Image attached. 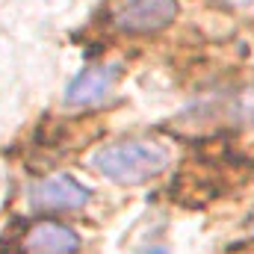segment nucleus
Returning a JSON list of instances; mask_svg holds the SVG:
<instances>
[{
  "instance_id": "7",
  "label": "nucleus",
  "mask_w": 254,
  "mask_h": 254,
  "mask_svg": "<svg viewBox=\"0 0 254 254\" xmlns=\"http://www.w3.org/2000/svg\"><path fill=\"white\" fill-rule=\"evenodd\" d=\"M252 222H254V216H252Z\"/></svg>"
},
{
  "instance_id": "4",
  "label": "nucleus",
  "mask_w": 254,
  "mask_h": 254,
  "mask_svg": "<svg viewBox=\"0 0 254 254\" xmlns=\"http://www.w3.org/2000/svg\"><path fill=\"white\" fill-rule=\"evenodd\" d=\"M30 207L33 210H80L86 207L89 201V190L74 181L71 175H51V178H42L30 187Z\"/></svg>"
},
{
  "instance_id": "5",
  "label": "nucleus",
  "mask_w": 254,
  "mask_h": 254,
  "mask_svg": "<svg viewBox=\"0 0 254 254\" xmlns=\"http://www.w3.org/2000/svg\"><path fill=\"white\" fill-rule=\"evenodd\" d=\"M24 252L27 254H77L80 252V237L60 222H39L36 228L27 231L24 237Z\"/></svg>"
},
{
  "instance_id": "1",
  "label": "nucleus",
  "mask_w": 254,
  "mask_h": 254,
  "mask_svg": "<svg viewBox=\"0 0 254 254\" xmlns=\"http://www.w3.org/2000/svg\"><path fill=\"white\" fill-rule=\"evenodd\" d=\"M92 166L113 184L136 187L157 178L169 166V151L151 139H122L98 148L92 154Z\"/></svg>"
},
{
  "instance_id": "2",
  "label": "nucleus",
  "mask_w": 254,
  "mask_h": 254,
  "mask_svg": "<svg viewBox=\"0 0 254 254\" xmlns=\"http://www.w3.org/2000/svg\"><path fill=\"white\" fill-rule=\"evenodd\" d=\"M122 65L116 63H101V65H89L83 68L65 89V107L68 110H89V107H101L116 83H119Z\"/></svg>"
},
{
  "instance_id": "3",
  "label": "nucleus",
  "mask_w": 254,
  "mask_h": 254,
  "mask_svg": "<svg viewBox=\"0 0 254 254\" xmlns=\"http://www.w3.org/2000/svg\"><path fill=\"white\" fill-rule=\"evenodd\" d=\"M178 18V0H122L113 9V27L122 33H157Z\"/></svg>"
},
{
  "instance_id": "6",
  "label": "nucleus",
  "mask_w": 254,
  "mask_h": 254,
  "mask_svg": "<svg viewBox=\"0 0 254 254\" xmlns=\"http://www.w3.org/2000/svg\"><path fill=\"white\" fill-rule=\"evenodd\" d=\"M222 3H228V6H252L254 0H222Z\"/></svg>"
}]
</instances>
